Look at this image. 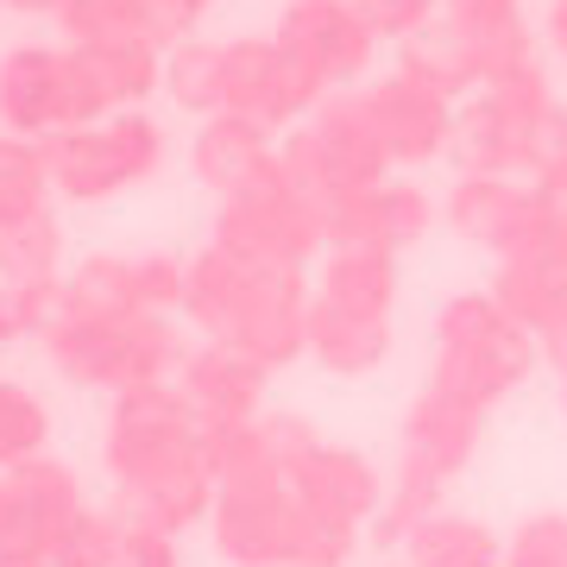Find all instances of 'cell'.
<instances>
[{
	"label": "cell",
	"instance_id": "cell-7",
	"mask_svg": "<svg viewBox=\"0 0 567 567\" xmlns=\"http://www.w3.org/2000/svg\"><path fill=\"white\" fill-rule=\"evenodd\" d=\"M548 44L567 58V0H555V7H548Z\"/></svg>",
	"mask_w": 567,
	"mask_h": 567
},
{
	"label": "cell",
	"instance_id": "cell-2",
	"mask_svg": "<svg viewBox=\"0 0 567 567\" xmlns=\"http://www.w3.org/2000/svg\"><path fill=\"white\" fill-rule=\"evenodd\" d=\"M447 215H454V227L473 234V240L524 252V246L548 227L555 203H548L543 189H517L511 177H461V189L447 196Z\"/></svg>",
	"mask_w": 567,
	"mask_h": 567
},
{
	"label": "cell",
	"instance_id": "cell-3",
	"mask_svg": "<svg viewBox=\"0 0 567 567\" xmlns=\"http://www.w3.org/2000/svg\"><path fill=\"white\" fill-rule=\"evenodd\" d=\"M365 126H372V140L385 145V158H435V152H447V133H454V102L447 95H435V89H423V82H385L372 102H360Z\"/></svg>",
	"mask_w": 567,
	"mask_h": 567
},
{
	"label": "cell",
	"instance_id": "cell-5",
	"mask_svg": "<svg viewBox=\"0 0 567 567\" xmlns=\"http://www.w3.org/2000/svg\"><path fill=\"white\" fill-rule=\"evenodd\" d=\"M416 555H423V567H486L492 543L480 536V529L442 524V529H429L423 543H416Z\"/></svg>",
	"mask_w": 567,
	"mask_h": 567
},
{
	"label": "cell",
	"instance_id": "cell-6",
	"mask_svg": "<svg viewBox=\"0 0 567 567\" xmlns=\"http://www.w3.org/2000/svg\"><path fill=\"white\" fill-rule=\"evenodd\" d=\"M536 171H543V183H536V189H543L555 208H567V114H561V126H555V140H548V152H543V164H536Z\"/></svg>",
	"mask_w": 567,
	"mask_h": 567
},
{
	"label": "cell",
	"instance_id": "cell-1",
	"mask_svg": "<svg viewBox=\"0 0 567 567\" xmlns=\"http://www.w3.org/2000/svg\"><path fill=\"white\" fill-rule=\"evenodd\" d=\"M555 126H561V107L548 95V76L517 70V76L473 89L466 107H454L447 152L466 164V177H505L517 164H543Z\"/></svg>",
	"mask_w": 567,
	"mask_h": 567
},
{
	"label": "cell",
	"instance_id": "cell-4",
	"mask_svg": "<svg viewBox=\"0 0 567 567\" xmlns=\"http://www.w3.org/2000/svg\"><path fill=\"white\" fill-rule=\"evenodd\" d=\"M360 20L365 32H391V39H416L442 20V0H360Z\"/></svg>",
	"mask_w": 567,
	"mask_h": 567
}]
</instances>
